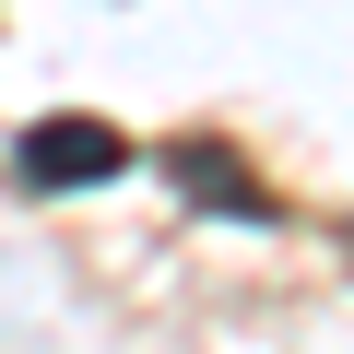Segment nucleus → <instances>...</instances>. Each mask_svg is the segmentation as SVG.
I'll return each mask as SVG.
<instances>
[{
	"instance_id": "1",
	"label": "nucleus",
	"mask_w": 354,
	"mask_h": 354,
	"mask_svg": "<svg viewBox=\"0 0 354 354\" xmlns=\"http://www.w3.org/2000/svg\"><path fill=\"white\" fill-rule=\"evenodd\" d=\"M12 165H24V189H106V177L130 165V142L95 130V118H36Z\"/></svg>"
},
{
	"instance_id": "2",
	"label": "nucleus",
	"mask_w": 354,
	"mask_h": 354,
	"mask_svg": "<svg viewBox=\"0 0 354 354\" xmlns=\"http://www.w3.org/2000/svg\"><path fill=\"white\" fill-rule=\"evenodd\" d=\"M165 177H177V189H201V213H236V225H260V213H272V189H260L225 142H177V153H165Z\"/></svg>"
}]
</instances>
